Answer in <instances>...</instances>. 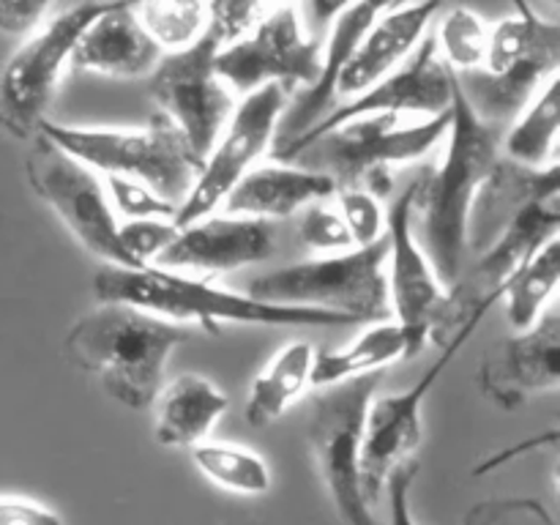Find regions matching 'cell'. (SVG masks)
<instances>
[{
    "label": "cell",
    "instance_id": "obj_28",
    "mask_svg": "<svg viewBox=\"0 0 560 525\" xmlns=\"http://www.w3.org/2000/svg\"><path fill=\"white\" fill-rule=\"evenodd\" d=\"M560 135V77L545 82L539 93L503 129L501 156L525 167L558 164Z\"/></svg>",
    "mask_w": 560,
    "mask_h": 525
},
{
    "label": "cell",
    "instance_id": "obj_33",
    "mask_svg": "<svg viewBox=\"0 0 560 525\" xmlns=\"http://www.w3.org/2000/svg\"><path fill=\"white\" fill-rule=\"evenodd\" d=\"M299 238L306 249L317 255H337L355 246L342 213L337 208H328L323 200L310 202L299 211Z\"/></svg>",
    "mask_w": 560,
    "mask_h": 525
},
{
    "label": "cell",
    "instance_id": "obj_36",
    "mask_svg": "<svg viewBox=\"0 0 560 525\" xmlns=\"http://www.w3.org/2000/svg\"><path fill=\"white\" fill-rule=\"evenodd\" d=\"M175 233H178V224L167 217L124 219V224H118L120 246L137 266H153L175 238Z\"/></svg>",
    "mask_w": 560,
    "mask_h": 525
},
{
    "label": "cell",
    "instance_id": "obj_24",
    "mask_svg": "<svg viewBox=\"0 0 560 525\" xmlns=\"http://www.w3.org/2000/svg\"><path fill=\"white\" fill-rule=\"evenodd\" d=\"M337 191L331 175L320 170L301 167L293 162H271L252 167L228 197L222 200L224 213L235 217H255L277 222L299 213L310 202L326 200Z\"/></svg>",
    "mask_w": 560,
    "mask_h": 525
},
{
    "label": "cell",
    "instance_id": "obj_25",
    "mask_svg": "<svg viewBox=\"0 0 560 525\" xmlns=\"http://www.w3.org/2000/svg\"><path fill=\"white\" fill-rule=\"evenodd\" d=\"M228 408V394L217 383L197 372H184L162 386L153 402V438L164 448H191L211 435Z\"/></svg>",
    "mask_w": 560,
    "mask_h": 525
},
{
    "label": "cell",
    "instance_id": "obj_3",
    "mask_svg": "<svg viewBox=\"0 0 560 525\" xmlns=\"http://www.w3.org/2000/svg\"><path fill=\"white\" fill-rule=\"evenodd\" d=\"M93 295L96 301H120V304L140 306V310L175 323H197L208 334L222 331V323L299 328L361 326L359 320L339 315V312L268 304V301L252 299L249 293L217 288L191 273L159 266H102L93 273Z\"/></svg>",
    "mask_w": 560,
    "mask_h": 525
},
{
    "label": "cell",
    "instance_id": "obj_4",
    "mask_svg": "<svg viewBox=\"0 0 560 525\" xmlns=\"http://www.w3.org/2000/svg\"><path fill=\"white\" fill-rule=\"evenodd\" d=\"M512 14L490 27L485 66L457 74L459 91L481 120L506 129L520 109L558 74L560 25L530 0H512Z\"/></svg>",
    "mask_w": 560,
    "mask_h": 525
},
{
    "label": "cell",
    "instance_id": "obj_17",
    "mask_svg": "<svg viewBox=\"0 0 560 525\" xmlns=\"http://www.w3.org/2000/svg\"><path fill=\"white\" fill-rule=\"evenodd\" d=\"M419 178L410 180L386 211V284L392 317L408 331L413 353L430 342V331L446 301V284L438 279L430 257L413 230V202Z\"/></svg>",
    "mask_w": 560,
    "mask_h": 525
},
{
    "label": "cell",
    "instance_id": "obj_2",
    "mask_svg": "<svg viewBox=\"0 0 560 525\" xmlns=\"http://www.w3.org/2000/svg\"><path fill=\"white\" fill-rule=\"evenodd\" d=\"M189 339L191 328L186 323L120 301H98L71 323L63 337V355L118 405L151 410L164 386L170 355Z\"/></svg>",
    "mask_w": 560,
    "mask_h": 525
},
{
    "label": "cell",
    "instance_id": "obj_30",
    "mask_svg": "<svg viewBox=\"0 0 560 525\" xmlns=\"http://www.w3.org/2000/svg\"><path fill=\"white\" fill-rule=\"evenodd\" d=\"M560 279V241H547L534 252L503 288L501 301L506 310V320L514 331L528 328L541 312L550 306Z\"/></svg>",
    "mask_w": 560,
    "mask_h": 525
},
{
    "label": "cell",
    "instance_id": "obj_13",
    "mask_svg": "<svg viewBox=\"0 0 560 525\" xmlns=\"http://www.w3.org/2000/svg\"><path fill=\"white\" fill-rule=\"evenodd\" d=\"M288 102L290 88L279 85V82H268L257 91L244 93V102L233 107L228 124L219 131L217 142H213L206 162H202L195 186L175 211L173 222L178 228L208 217V213L222 206L228 191L273 145L279 118H282Z\"/></svg>",
    "mask_w": 560,
    "mask_h": 525
},
{
    "label": "cell",
    "instance_id": "obj_29",
    "mask_svg": "<svg viewBox=\"0 0 560 525\" xmlns=\"http://www.w3.org/2000/svg\"><path fill=\"white\" fill-rule=\"evenodd\" d=\"M189 452L195 468L222 490L244 498H260L271 492L273 474L266 457L255 448L228 441H200Z\"/></svg>",
    "mask_w": 560,
    "mask_h": 525
},
{
    "label": "cell",
    "instance_id": "obj_42",
    "mask_svg": "<svg viewBox=\"0 0 560 525\" xmlns=\"http://www.w3.org/2000/svg\"><path fill=\"white\" fill-rule=\"evenodd\" d=\"M355 0H306V9H310L312 22H320V25H328L339 11H345L348 5H353Z\"/></svg>",
    "mask_w": 560,
    "mask_h": 525
},
{
    "label": "cell",
    "instance_id": "obj_39",
    "mask_svg": "<svg viewBox=\"0 0 560 525\" xmlns=\"http://www.w3.org/2000/svg\"><path fill=\"white\" fill-rule=\"evenodd\" d=\"M416 476H419V463L413 457L399 463L388 474L383 498L388 501V523L392 525H419L416 523L413 506H410V492H413Z\"/></svg>",
    "mask_w": 560,
    "mask_h": 525
},
{
    "label": "cell",
    "instance_id": "obj_8",
    "mask_svg": "<svg viewBox=\"0 0 560 525\" xmlns=\"http://www.w3.org/2000/svg\"><path fill=\"white\" fill-rule=\"evenodd\" d=\"M383 375L386 372H370L317 388L312 399L306 427L312 463L342 525H377L372 512L375 506H370L361 485L359 446L366 405L381 386Z\"/></svg>",
    "mask_w": 560,
    "mask_h": 525
},
{
    "label": "cell",
    "instance_id": "obj_11",
    "mask_svg": "<svg viewBox=\"0 0 560 525\" xmlns=\"http://www.w3.org/2000/svg\"><path fill=\"white\" fill-rule=\"evenodd\" d=\"M31 142V153L25 159L27 180L33 191L47 202L49 211L74 235L77 244L104 260V266L140 268L120 246V222L109 206L102 175L69 156L42 131H36Z\"/></svg>",
    "mask_w": 560,
    "mask_h": 525
},
{
    "label": "cell",
    "instance_id": "obj_35",
    "mask_svg": "<svg viewBox=\"0 0 560 525\" xmlns=\"http://www.w3.org/2000/svg\"><path fill=\"white\" fill-rule=\"evenodd\" d=\"M104 189H107L109 206H113L115 217L124 219H151V217H167L173 219L178 208L170 200H164L159 191L142 180L124 178V175H102Z\"/></svg>",
    "mask_w": 560,
    "mask_h": 525
},
{
    "label": "cell",
    "instance_id": "obj_18",
    "mask_svg": "<svg viewBox=\"0 0 560 525\" xmlns=\"http://www.w3.org/2000/svg\"><path fill=\"white\" fill-rule=\"evenodd\" d=\"M560 386V312L547 306L528 328L501 339L485 355L479 388L492 405L514 410Z\"/></svg>",
    "mask_w": 560,
    "mask_h": 525
},
{
    "label": "cell",
    "instance_id": "obj_43",
    "mask_svg": "<svg viewBox=\"0 0 560 525\" xmlns=\"http://www.w3.org/2000/svg\"><path fill=\"white\" fill-rule=\"evenodd\" d=\"M405 3H410V0H394V5H405Z\"/></svg>",
    "mask_w": 560,
    "mask_h": 525
},
{
    "label": "cell",
    "instance_id": "obj_26",
    "mask_svg": "<svg viewBox=\"0 0 560 525\" xmlns=\"http://www.w3.org/2000/svg\"><path fill=\"white\" fill-rule=\"evenodd\" d=\"M413 345L408 331L394 317L372 323L355 342L337 350H317L312 364V388H326L350 377L383 372L402 359H413Z\"/></svg>",
    "mask_w": 560,
    "mask_h": 525
},
{
    "label": "cell",
    "instance_id": "obj_5",
    "mask_svg": "<svg viewBox=\"0 0 560 525\" xmlns=\"http://www.w3.org/2000/svg\"><path fill=\"white\" fill-rule=\"evenodd\" d=\"M38 131L98 175L142 180L175 208L186 200L202 170V159L162 113H153L151 124L142 129L69 126L44 118Z\"/></svg>",
    "mask_w": 560,
    "mask_h": 525
},
{
    "label": "cell",
    "instance_id": "obj_10",
    "mask_svg": "<svg viewBox=\"0 0 560 525\" xmlns=\"http://www.w3.org/2000/svg\"><path fill=\"white\" fill-rule=\"evenodd\" d=\"M560 233V197L534 200L514 213L512 222L490 241L470 268L446 288V301L430 331V342L438 348L452 342L454 334L474 320H485L490 306L501 301L503 288L517 273V268L534 255L539 246Z\"/></svg>",
    "mask_w": 560,
    "mask_h": 525
},
{
    "label": "cell",
    "instance_id": "obj_7",
    "mask_svg": "<svg viewBox=\"0 0 560 525\" xmlns=\"http://www.w3.org/2000/svg\"><path fill=\"white\" fill-rule=\"evenodd\" d=\"M252 299L284 306H312L377 323L392 317L386 284V235L370 246L271 268L252 277Z\"/></svg>",
    "mask_w": 560,
    "mask_h": 525
},
{
    "label": "cell",
    "instance_id": "obj_14",
    "mask_svg": "<svg viewBox=\"0 0 560 525\" xmlns=\"http://www.w3.org/2000/svg\"><path fill=\"white\" fill-rule=\"evenodd\" d=\"M479 323L481 320H474L459 328L452 337V342L443 345L441 355L432 361L430 370L410 388L394 394H372L370 405H366L364 424H361L359 446L361 485H364V495L370 506H377L383 501V487H386L388 474L399 463L413 457L416 448L421 446V438H424L421 410H424L427 397H430L435 383L443 377V372L457 359L465 342L474 337Z\"/></svg>",
    "mask_w": 560,
    "mask_h": 525
},
{
    "label": "cell",
    "instance_id": "obj_38",
    "mask_svg": "<svg viewBox=\"0 0 560 525\" xmlns=\"http://www.w3.org/2000/svg\"><path fill=\"white\" fill-rule=\"evenodd\" d=\"M208 31L222 42V47L244 38L262 16V0H206Z\"/></svg>",
    "mask_w": 560,
    "mask_h": 525
},
{
    "label": "cell",
    "instance_id": "obj_41",
    "mask_svg": "<svg viewBox=\"0 0 560 525\" xmlns=\"http://www.w3.org/2000/svg\"><path fill=\"white\" fill-rule=\"evenodd\" d=\"M0 525H66L47 503L22 495H0Z\"/></svg>",
    "mask_w": 560,
    "mask_h": 525
},
{
    "label": "cell",
    "instance_id": "obj_6",
    "mask_svg": "<svg viewBox=\"0 0 560 525\" xmlns=\"http://www.w3.org/2000/svg\"><path fill=\"white\" fill-rule=\"evenodd\" d=\"M452 109L413 126H399V115H361L323 131L293 156V164L331 175L337 189L361 186L377 197L392 191L388 170L416 162L443 142Z\"/></svg>",
    "mask_w": 560,
    "mask_h": 525
},
{
    "label": "cell",
    "instance_id": "obj_32",
    "mask_svg": "<svg viewBox=\"0 0 560 525\" xmlns=\"http://www.w3.org/2000/svg\"><path fill=\"white\" fill-rule=\"evenodd\" d=\"M438 44V55L454 74H468L485 66L487 38H490V25L481 20L476 11L465 5H454L432 33Z\"/></svg>",
    "mask_w": 560,
    "mask_h": 525
},
{
    "label": "cell",
    "instance_id": "obj_15",
    "mask_svg": "<svg viewBox=\"0 0 560 525\" xmlns=\"http://www.w3.org/2000/svg\"><path fill=\"white\" fill-rule=\"evenodd\" d=\"M320 55V38L304 36L299 9L284 3L260 16L244 38L219 49L213 66L233 93H252L268 82L306 88L317 80Z\"/></svg>",
    "mask_w": 560,
    "mask_h": 525
},
{
    "label": "cell",
    "instance_id": "obj_31",
    "mask_svg": "<svg viewBox=\"0 0 560 525\" xmlns=\"http://www.w3.org/2000/svg\"><path fill=\"white\" fill-rule=\"evenodd\" d=\"M131 9L162 52L189 47L208 25L206 0H135Z\"/></svg>",
    "mask_w": 560,
    "mask_h": 525
},
{
    "label": "cell",
    "instance_id": "obj_27",
    "mask_svg": "<svg viewBox=\"0 0 560 525\" xmlns=\"http://www.w3.org/2000/svg\"><path fill=\"white\" fill-rule=\"evenodd\" d=\"M315 345L306 339H293L282 350L271 355L260 375L252 381L246 397V424L268 427L282 419L301 399V394L312 386V364H315Z\"/></svg>",
    "mask_w": 560,
    "mask_h": 525
},
{
    "label": "cell",
    "instance_id": "obj_44",
    "mask_svg": "<svg viewBox=\"0 0 560 525\" xmlns=\"http://www.w3.org/2000/svg\"><path fill=\"white\" fill-rule=\"evenodd\" d=\"M552 3H558V0H552Z\"/></svg>",
    "mask_w": 560,
    "mask_h": 525
},
{
    "label": "cell",
    "instance_id": "obj_1",
    "mask_svg": "<svg viewBox=\"0 0 560 525\" xmlns=\"http://www.w3.org/2000/svg\"><path fill=\"white\" fill-rule=\"evenodd\" d=\"M452 120L446 131V151L432 173L419 175L413 202V230L421 249L430 257L438 279L452 284L468 257V219L476 191L501 159V126L481 120L452 82Z\"/></svg>",
    "mask_w": 560,
    "mask_h": 525
},
{
    "label": "cell",
    "instance_id": "obj_19",
    "mask_svg": "<svg viewBox=\"0 0 560 525\" xmlns=\"http://www.w3.org/2000/svg\"><path fill=\"white\" fill-rule=\"evenodd\" d=\"M279 233L268 219L208 213L178 228L153 266L180 273H224L277 255Z\"/></svg>",
    "mask_w": 560,
    "mask_h": 525
},
{
    "label": "cell",
    "instance_id": "obj_34",
    "mask_svg": "<svg viewBox=\"0 0 560 525\" xmlns=\"http://www.w3.org/2000/svg\"><path fill=\"white\" fill-rule=\"evenodd\" d=\"M334 195H337L339 202L337 211L342 213L355 246H370L383 238V233H386V208H383L381 197L361 189V186H342Z\"/></svg>",
    "mask_w": 560,
    "mask_h": 525
},
{
    "label": "cell",
    "instance_id": "obj_9",
    "mask_svg": "<svg viewBox=\"0 0 560 525\" xmlns=\"http://www.w3.org/2000/svg\"><path fill=\"white\" fill-rule=\"evenodd\" d=\"M118 0H82L27 33L0 74V126L16 140H31L58 93L82 31Z\"/></svg>",
    "mask_w": 560,
    "mask_h": 525
},
{
    "label": "cell",
    "instance_id": "obj_37",
    "mask_svg": "<svg viewBox=\"0 0 560 525\" xmlns=\"http://www.w3.org/2000/svg\"><path fill=\"white\" fill-rule=\"evenodd\" d=\"M465 525H558L536 498H490L465 514Z\"/></svg>",
    "mask_w": 560,
    "mask_h": 525
},
{
    "label": "cell",
    "instance_id": "obj_22",
    "mask_svg": "<svg viewBox=\"0 0 560 525\" xmlns=\"http://www.w3.org/2000/svg\"><path fill=\"white\" fill-rule=\"evenodd\" d=\"M131 5L135 0H118L113 9L98 14L82 31L80 42L71 52L69 69L113 77V80L148 77L156 69L164 52L140 25Z\"/></svg>",
    "mask_w": 560,
    "mask_h": 525
},
{
    "label": "cell",
    "instance_id": "obj_12",
    "mask_svg": "<svg viewBox=\"0 0 560 525\" xmlns=\"http://www.w3.org/2000/svg\"><path fill=\"white\" fill-rule=\"evenodd\" d=\"M219 49L222 42L206 27L195 44L164 52L148 74V96L156 113L178 126L202 162L235 107L233 91L213 66Z\"/></svg>",
    "mask_w": 560,
    "mask_h": 525
},
{
    "label": "cell",
    "instance_id": "obj_16",
    "mask_svg": "<svg viewBox=\"0 0 560 525\" xmlns=\"http://www.w3.org/2000/svg\"><path fill=\"white\" fill-rule=\"evenodd\" d=\"M452 82L454 71L443 63V58L438 55L435 36H432V31H427L424 38L413 47V52L397 69L388 71L386 77H381L375 85L361 91L359 96L345 98L339 107L323 115L312 129H306L299 140L284 145L273 156H277V162H293V156L306 142L320 137L323 131L334 129L342 120L361 118V115L421 113L427 118H432V115L446 113L452 107Z\"/></svg>",
    "mask_w": 560,
    "mask_h": 525
},
{
    "label": "cell",
    "instance_id": "obj_21",
    "mask_svg": "<svg viewBox=\"0 0 560 525\" xmlns=\"http://www.w3.org/2000/svg\"><path fill=\"white\" fill-rule=\"evenodd\" d=\"M441 0H410L405 5H392L383 11L370 31L361 36L359 47L350 55L342 77H339L337 93L342 98L359 96L370 85H375L381 77L397 69L416 44L430 31L432 20L441 11Z\"/></svg>",
    "mask_w": 560,
    "mask_h": 525
},
{
    "label": "cell",
    "instance_id": "obj_23",
    "mask_svg": "<svg viewBox=\"0 0 560 525\" xmlns=\"http://www.w3.org/2000/svg\"><path fill=\"white\" fill-rule=\"evenodd\" d=\"M560 197V164L525 167L501 156L476 191L468 219V252H481L528 202Z\"/></svg>",
    "mask_w": 560,
    "mask_h": 525
},
{
    "label": "cell",
    "instance_id": "obj_40",
    "mask_svg": "<svg viewBox=\"0 0 560 525\" xmlns=\"http://www.w3.org/2000/svg\"><path fill=\"white\" fill-rule=\"evenodd\" d=\"M55 0H0V33L5 36H27L47 16Z\"/></svg>",
    "mask_w": 560,
    "mask_h": 525
},
{
    "label": "cell",
    "instance_id": "obj_20",
    "mask_svg": "<svg viewBox=\"0 0 560 525\" xmlns=\"http://www.w3.org/2000/svg\"><path fill=\"white\" fill-rule=\"evenodd\" d=\"M394 0H355L353 5H348L345 11H339L328 25L326 44H323L320 55V71H317V80L312 85L301 88L299 96L293 102H288L282 118H279L277 137H273V153L282 151L284 145H290L293 140H299L306 129L317 124L323 115H328L337 102V85L339 77H342L345 66H348L350 55L359 47L361 36L370 31L372 22L383 14L386 9H392Z\"/></svg>",
    "mask_w": 560,
    "mask_h": 525
}]
</instances>
